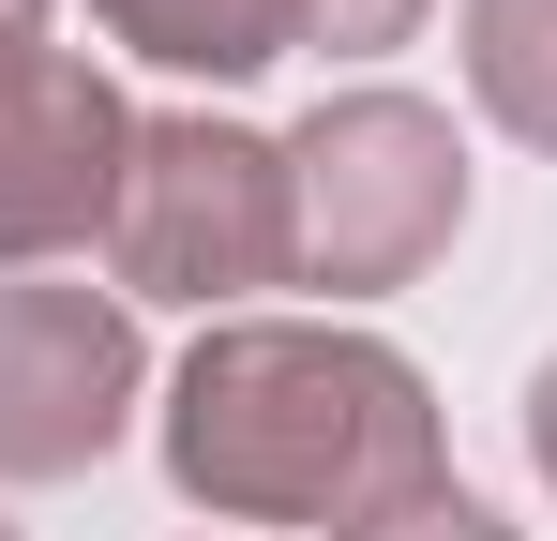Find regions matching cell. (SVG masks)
Masks as SVG:
<instances>
[{
	"mask_svg": "<svg viewBox=\"0 0 557 541\" xmlns=\"http://www.w3.org/2000/svg\"><path fill=\"white\" fill-rule=\"evenodd\" d=\"M166 481L211 527H362L376 496L453 481L422 361L347 316H211L151 406Z\"/></svg>",
	"mask_w": 557,
	"mask_h": 541,
	"instance_id": "cell-1",
	"label": "cell"
},
{
	"mask_svg": "<svg viewBox=\"0 0 557 541\" xmlns=\"http://www.w3.org/2000/svg\"><path fill=\"white\" fill-rule=\"evenodd\" d=\"M467 241V136L422 90H332L286 121V286L392 301Z\"/></svg>",
	"mask_w": 557,
	"mask_h": 541,
	"instance_id": "cell-2",
	"label": "cell"
},
{
	"mask_svg": "<svg viewBox=\"0 0 557 541\" xmlns=\"http://www.w3.org/2000/svg\"><path fill=\"white\" fill-rule=\"evenodd\" d=\"M106 270H121V301H182V316L286 286V136L226 105H151L121 211H106Z\"/></svg>",
	"mask_w": 557,
	"mask_h": 541,
	"instance_id": "cell-3",
	"label": "cell"
},
{
	"mask_svg": "<svg viewBox=\"0 0 557 541\" xmlns=\"http://www.w3.org/2000/svg\"><path fill=\"white\" fill-rule=\"evenodd\" d=\"M136 391H151V347L121 286L0 270V481H91Z\"/></svg>",
	"mask_w": 557,
	"mask_h": 541,
	"instance_id": "cell-4",
	"label": "cell"
},
{
	"mask_svg": "<svg viewBox=\"0 0 557 541\" xmlns=\"http://www.w3.org/2000/svg\"><path fill=\"white\" fill-rule=\"evenodd\" d=\"M136 166V105L76 61V46H0V270L91 256Z\"/></svg>",
	"mask_w": 557,
	"mask_h": 541,
	"instance_id": "cell-5",
	"label": "cell"
},
{
	"mask_svg": "<svg viewBox=\"0 0 557 541\" xmlns=\"http://www.w3.org/2000/svg\"><path fill=\"white\" fill-rule=\"evenodd\" d=\"M106 46H136L151 76H196V90H242L301 61V0H91Z\"/></svg>",
	"mask_w": 557,
	"mask_h": 541,
	"instance_id": "cell-6",
	"label": "cell"
},
{
	"mask_svg": "<svg viewBox=\"0 0 557 541\" xmlns=\"http://www.w3.org/2000/svg\"><path fill=\"white\" fill-rule=\"evenodd\" d=\"M453 46H467V105L512 151H557V0H453Z\"/></svg>",
	"mask_w": 557,
	"mask_h": 541,
	"instance_id": "cell-7",
	"label": "cell"
},
{
	"mask_svg": "<svg viewBox=\"0 0 557 541\" xmlns=\"http://www.w3.org/2000/svg\"><path fill=\"white\" fill-rule=\"evenodd\" d=\"M332 541H512L467 481H407V496H376L362 527H332Z\"/></svg>",
	"mask_w": 557,
	"mask_h": 541,
	"instance_id": "cell-8",
	"label": "cell"
},
{
	"mask_svg": "<svg viewBox=\"0 0 557 541\" xmlns=\"http://www.w3.org/2000/svg\"><path fill=\"white\" fill-rule=\"evenodd\" d=\"M422 15H437V0H301V46H317V61H392Z\"/></svg>",
	"mask_w": 557,
	"mask_h": 541,
	"instance_id": "cell-9",
	"label": "cell"
},
{
	"mask_svg": "<svg viewBox=\"0 0 557 541\" xmlns=\"http://www.w3.org/2000/svg\"><path fill=\"white\" fill-rule=\"evenodd\" d=\"M528 466H543V481H557V361H543V376H528Z\"/></svg>",
	"mask_w": 557,
	"mask_h": 541,
	"instance_id": "cell-10",
	"label": "cell"
},
{
	"mask_svg": "<svg viewBox=\"0 0 557 541\" xmlns=\"http://www.w3.org/2000/svg\"><path fill=\"white\" fill-rule=\"evenodd\" d=\"M30 30H46V0H0V46H30Z\"/></svg>",
	"mask_w": 557,
	"mask_h": 541,
	"instance_id": "cell-11",
	"label": "cell"
},
{
	"mask_svg": "<svg viewBox=\"0 0 557 541\" xmlns=\"http://www.w3.org/2000/svg\"><path fill=\"white\" fill-rule=\"evenodd\" d=\"M0 541H15V527H0Z\"/></svg>",
	"mask_w": 557,
	"mask_h": 541,
	"instance_id": "cell-12",
	"label": "cell"
}]
</instances>
